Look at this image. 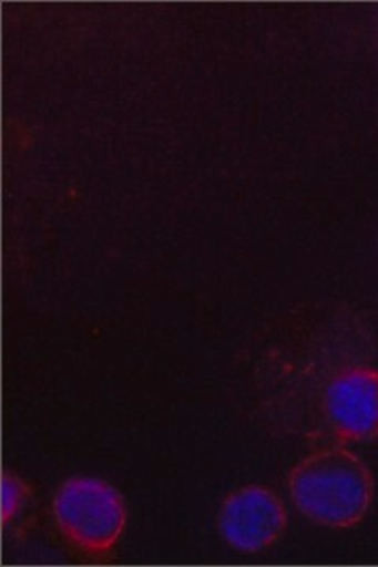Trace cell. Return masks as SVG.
Here are the masks:
<instances>
[{
  "mask_svg": "<svg viewBox=\"0 0 378 567\" xmlns=\"http://www.w3.org/2000/svg\"><path fill=\"white\" fill-rule=\"evenodd\" d=\"M289 492L299 513L316 524L351 528L372 505V473L346 447H324L294 466Z\"/></svg>",
  "mask_w": 378,
  "mask_h": 567,
  "instance_id": "cell-1",
  "label": "cell"
},
{
  "mask_svg": "<svg viewBox=\"0 0 378 567\" xmlns=\"http://www.w3.org/2000/svg\"><path fill=\"white\" fill-rule=\"evenodd\" d=\"M52 514L67 540L92 558L108 557L126 527L123 496L100 477L76 476L63 483Z\"/></svg>",
  "mask_w": 378,
  "mask_h": 567,
  "instance_id": "cell-2",
  "label": "cell"
},
{
  "mask_svg": "<svg viewBox=\"0 0 378 567\" xmlns=\"http://www.w3.org/2000/svg\"><path fill=\"white\" fill-rule=\"evenodd\" d=\"M287 527V511L275 492L245 486L232 492L219 507V535L235 550L256 554L276 543Z\"/></svg>",
  "mask_w": 378,
  "mask_h": 567,
  "instance_id": "cell-3",
  "label": "cell"
},
{
  "mask_svg": "<svg viewBox=\"0 0 378 567\" xmlns=\"http://www.w3.org/2000/svg\"><path fill=\"white\" fill-rule=\"evenodd\" d=\"M324 413L335 434L346 442L378 436V371L349 368L329 380Z\"/></svg>",
  "mask_w": 378,
  "mask_h": 567,
  "instance_id": "cell-4",
  "label": "cell"
},
{
  "mask_svg": "<svg viewBox=\"0 0 378 567\" xmlns=\"http://www.w3.org/2000/svg\"><path fill=\"white\" fill-rule=\"evenodd\" d=\"M32 498V487L17 473L6 472L2 476V524L9 527L20 516Z\"/></svg>",
  "mask_w": 378,
  "mask_h": 567,
  "instance_id": "cell-5",
  "label": "cell"
}]
</instances>
